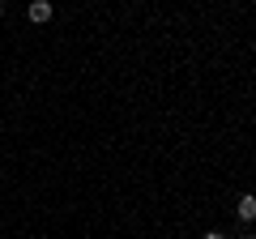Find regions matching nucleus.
Segmentation results:
<instances>
[{"label": "nucleus", "instance_id": "3", "mask_svg": "<svg viewBox=\"0 0 256 239\" xmlns=\"http://www.w3.org/2000/svg\"><path fill=\"white\" fill-rule=\"evenodd\" d=\"M205 239H226V235H218V230H210V235H205Z\"/></svg>", "mask_w": 256, "mask_h": 239}, {"label": "nucleus", "instance_id": "2", "mask_svg": "<svg viewBox=\"0 0 256 239\" xmlns=\"http://www.w3.org/2000/svg\"><path fill=\"white\" fill-rule=\"evenodd\" d=\"M235 214H239V222H256V196L244 192V196H239V205H235Z\"/></svg>", "mask_w": 256, "mask_h": 239}, {"label": "nucleus", "instance_id": "5", "mask_svg": "<svg viewBox=\"0 0 256 239\" xmlns=\"http://www.w3.org/2000/svg\"><path fill=\"white\" fill-rule=\"evenodd\" d=\"M248 239H256V235H248Z\"/></svg>", "mask_w": 256, "mask_h": 239}, {"label": "nucleus", "instance_id": "1", "mask_svg": "<svg viewBox=\"0 0 256 239\" xmlns=\"http://www.w3.org/2000/svg\"><path fill=\"white\" fill-rule=\"evenodd\" d=\"M52 0H30V9H26V18L34 22V26H43V22H52Z\"/></svg>", "mask_w": 256, "mask_h": 239}, {"label": "nucleus", "instance_id": "4", "mask_svg": "<svg viewBox=\"0 0 256 239\" xmlns=\"http://www.w3.org/2000/svg\"><path fill=\"white\" fill-rule=\"evenodd\" d=\"M0 18H4V0H0Z\"/></svg>", "mask_w": 256, "mask_h": 239}]
</instances>
